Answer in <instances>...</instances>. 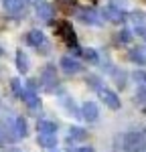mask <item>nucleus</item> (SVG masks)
<instances>
[{"label": "nucleus", "instance_id": "nucleus-23", "mask_svg": "<svg viewBox=\"0 0 146 152\" xmlns=\"http://www.w3.org/2000/svg\"><path fill=\"white\" fill-rule=\"evenodd\" d=\"M59 6L63 10H71L73 8V0H59Z\"/></svg>", "mask_w": 146, "mask_h": 152}, {"label": "nucleus", "instance_id": "nucleus-2", "mask_svg": "<svg viewBox=\"0 0 146 152\" xmlns=\"http://www.w3.org/2000/svg\"><path fill=\"white\" fill-rule=\"evenodd\" d=\"M41 83H43L45 91H53V89L57 87L59 79H57V71H55L53 65H47V67L43 69V73H41Z\"/></svg>", "mask_w": 146, "mask_h": 152}, {"label": "nucleus", "instance_id": "nucleus-19", "mask_svg": "<svg viewBox=\"0 0 146 152\" xmlns=\"http://www.w3.org/2000/svg\"><path fill=\"white\" fill-rule=\"evenodd\" d=\"M10 87H12V91H14V95H20V97H23V85H20V79H18V77H14V79H12L10 81Z\"/></svg>", "mask_w": 146, "mask_h": 152}, {"label": "nucleus", "instance_id": "nucleus-10", "mask_svg": "<svg viewBox=\"0 0 146 152\" xmlns=\"http://www.w3.org/2000/svg\"><path fill=\"white\" fill-rule=\"evenodd\" d=\"M2 4H4V8L10 12V14H20L24 10L26 0H2Z\"/></svg>", "mask_w": 146, "mask_h": 152}, {"label": "nucleus", "instance_id": "nucleus-5", "mask_svg": "<svg viewBox=\"0 0 146 152\" xmlns=\"http://www.w3.org/2000/svg\"><path fill=\"white\" fill-rule=\"evenodd\" d=\"M101 14H104V18H108V20H112V23H124V20H126V12L120 10L116 4L106 6V8L101 10Z\"/></svg>", "mask_w": 146, "mask_h": 152}, {"label": "nucleus", "instance_id": "nucleus-7", "mask_svg": "<svg viewBox=\"0 0 146 152\" xmlns=\"http://www.w3.org/2000/svg\"><path fill=\"white\" fill-rule=\"evenodd\" d=\"M97 116H99V110H97V105L93 102H85L81 105V118L87 120V122H96Z\"/></svg>", "mask_w": 146, "mask_h": 152}, {"label": "nucleus", "instance_id": "nucleus-22", "mask_svg": "<svg viewBox=\"0 0 146 152\" xmlns=\"http://www.w3.org/2000/svg\"><path fill=\"white\" fill-rule=\"evenodd\" d=\"M136 97H138V102L146 104V87H144V85H140V87H138V91H136Z\"/></svg>", "mask_w": 146, "mask_h": 152}, {"label": "nucleus", "instance_id": "nucleus-14", "mask_svg": "<svg viewBox=\"0 0 146 152\" xmlns=\"http://www.w3.org/2000/svg\"><path fill=\"white\" fill-rule=\"evenodd\" d=\"M23 97H24V102H26V105L28 107H41V99H39V95H36V91H33V89H26L23 94Z\"/></svg>", "mask_w": 146, "mask_h": 152}, {"label": "nucleus", "instance_id": "nucleus-21", "mask_svg": "<svg viewBox=\"0 0 146 152\" xmlns=\"http://www.w3.org/2000/svg\"><path fill=\"white\" fill-rule=\"evenodd\" d=\"M132 77L140 83V85H144V87H146V71H134Z\"/></svg>", "mask_w": 146, "mask_h": 152}, {"label": "nucleus", "instance_id": "nucleus-12", "mask_svg": "<svg viewBox=\"0 0 146 152\" xmlns=\"http://www.w3.org/2000/svg\"><path fill=\"white\" fill-rule=\"evenodd\" d=\"M36 130H39V134H55L57 132V124L51 122V120H39Z\"/></svg>", "mask_w": 146, "mask_h": 152}, {"label": "nucleus", "instance_id": "nucleus-1", "mask_svg": "<svg viewBox=\"0 0 146 152\" xmlns=\"http://www.w3.org/2000/svg\"><path fill=\"white\" fill-rule=\"evenodd\" d=\"M120 152H146V132H126L118 138Z\"/></svg>", "mask_w": 146, "mask_h": 152}, {"label": "nucleus", "instance_id": "nucleus-13", "mask_svg": "<svg viewBox=\"0 0 146 152\" xmlns=\"http://www.w3.org/2000/svg\"><path fill=\"white\" fill-rule=\"evenodd\" d=\"M39 144L43 146V148H55L57 146V136L55 134H39Z\"/></svg>", "mask_w": 146, "mask_h": 152}, {"label": "nucleus", "instance_id": "nucleus-8", "mask_svg": "<svg viewBox=\"0 0 146 152\" xmlns=\"http://www.w3.org/2000/svg\"><path fill=\"white\" fill-rule=\"evenodd\" d=\"M61 69L65 71L67 75H75V73L81 71V65H79V61H75L73 57H61Z\"/></svg>", "mask_w": 146, "mask_h": 152}, {"label": "nucleus", "instance_id": "nucleus-24", "mask_svg": "<svg viewBox=\"0 0 146 152\" xmlns=\"http://www.w3.org/2000/svg\"><path fill=\"white\" fill-rule=\"evenodd\" d=\"M120 41H122V43H130V41H132L130 31H122V33H120Z\"/></svg>", "mask_w": 146, "mask_h": 152}, {"label": "nucleus", "instance_id": "nucleus-27", "mask_svg": "<svg viewBox=\"0 0 146 152\" xmlns=\"http://www.w3.org/2000/svg\"><path fill=\"white\" fill-rule=\"evenodd\" d=\"M71 152H93V148H89V146H81V148H71Z\"/></svg>", "mask_w": 146, "mask_h": 152}, {"label": "nucleus", "instance_id": "nucleus-6", "mask_svg": "<svg viewBox=\"0 0 146 152\" xmlns=\"http://www.w3.org/2000/svg\"><path fill=\"white\" fill-rule=\"evenodd\" d=\"M77 16L85 24H93V26H99L101 24V18H99V14L93 8H81V10H77Z\"/></svg>", "mask_w": 146, "mask_h": 152}, {"label": "nucleus", "instance_id": "nucleus-17", "mask_svg": "<svg viewBox=\"0 0 146 152\" xmlns=\"http://www.w3.org/2000/svg\"><path fill=\"white\" fill-rule=\"evenodd\" d=\"M128 57L132 59L134 63H138V65H146V57L142 55V51L140 49H134V51H130V55Z\"/></svg>", "mask_w": 146, "mask_h": 152}, {"label": "nucleus", "instance_id": "nucleus-25", "mask_svg": "<svg viewBox=\"0 0 146 152\" xmlns=\"http://www.w3.org/2000/svg\"><path fill=\"white\" fill-rule=\"evenodd\" d=\"M87 81H89V85H91V87H93V89H99V87H101V85H99V79H97V77H89V79H87Z\"/></svg>", "mask_w": 146, "mask_h": 152}, {"label": "nucleus", "instance_id": "nucleus-30", "mask_svg": "<svg viewBox=\"0 0 146 152\" xmlns=\"http://www.w3.org/2000/svg\"><path fill=\"white\" fill-rule=\"evenodd\" d=\"M0 55H2V49H0Z\"/></svg>", "mask_w": 146, "mask_h": 152}, {"label": "nucleus", "instance_id": "nucleus-4", "mask_svg": "<svg viewBox=\"0 0 146 152\" xmlns=\"http://www.w3.org/2000/svg\"><path fill=\"white\" fill-rule=\"evenodd\" d=\"M57 33L61 35V39L69 45V47H75L77 45V39H75V31H73V26L67 20H63V23L57 26Z\"/></svg>", "mask_w": 146, "mask_h": 152}, {"label": "nucleus", "instance_id": "nucleus-28", "mask_svg": "<svg viewBox=\"0 0 146 152\" xmlns=\"http://www.w3.org/2000/svg\"><path fill=\"white\" fill-rule=\"evenodd\" d=\"M4 142H6V140H4V136H2V134H0V146H2V144H4Z\"/></svg>", "mask_w": 146, "mask_h": 152}, {"label": "nucleus", "instance_id": "nucleus-26", "mask_svg": "<svg viewBox=\"0 0 146 152\" xmlns=\"http://www.w3.org/2000/svg\"><path fill=\"white\" fill-rule=\"evenodd\" d=\"M136 35L142 37V39L146 41V26H140V24H138V26H136Z\"/></svg>", "mask_w": 146, "mask_h": 152}, {"label": "nucleus", "instance_id": "nucleus-16", "mask_svg": "<svg viewBox=\"0 0 146 152\" xmlns=\"http://www.w3.org/2000/svg\"><path fill=\"white\" fill-rule=\"evenodd\" d=\"M16 67H18L20 73L28 71V57L24 55V51H16Z\"/></svg>", "mask_w": 146, "mask_h": 152}, {"label": "nucleus", "instance_id": "nucleus-20", "mask_svg": "<svg viewBox=\"0 0 146 152\" xmlns=\"http://www.w3.org/2000/svg\"><path fill=\"white\" fill-rule=\"evenodd\" d=\"M81 55H83L87 61H91V63H96V61H97V53L93 51V49H81Z\"/></svg>", "mask_w": 146, "mask_h": 152}, {"label": "nucleus", "instance_id": "nucleus-15", "mask_svg": "<svg viewBox=\"0 0 146 152\" xmlns=\"http://www.w3.org/2000/svg\"><path fill=\"white\" fill-rule=\"evenodd\" d=\"M14 130H16V136H18V140H20V138H26L28 130H26V122H24V118H23V116L14 118Z\"/></svg>", "mask_w": 146, "mask_h": 152}, {"label": "nucleus", "instance_id": "nucleus-29", "mask_svg": "<svg viewBox=\"0 0 146 152\" xmlns=\"http://www.w3.org/2000/svg\"><path fill=\"white\" fill-rule=\"evenodd\" d=\"M8 152H20V150H16V148H12V150H8Z\"/></svg>", "mask_w": 146, "mask_h": 152}, {"label": "nucleus", "instance_id": "nucleus-18", "mask_svg": "<svg viewBox=\"0 0 146 152\" xmlns=\"http://www.w3.org/2000/svg\"><path fill=\"white\" fill-rule=\"evenodd\" d=\"M69 136H71L73 140H83V138L87 136V134H85V130H83V128L71 126V128H69Z\"/></svg>", "mask_w": 146, "mask_h": 152}, {"label": "nucleus", "instance_id": "nucleus-9", "mask_svg": "<svg viewBox=\"0 0 146 152\" xmlns=\"http://www.w3.org/2000/svg\"><path fill=\"white\" fill-rule=\"evenodd\" d=\"M36 16L41 18V20H51L53 18V8H51V4L49 2H36Z\"/></svg>", "mask_w": 146, "mask_h": 152}, {"label": "nucleus", "instance_id": "nucleus-3", "mask_svg": "<svg viewBox=\"0 0 146 152\" xmlns=\"http://www.w3.org/2000/svg\"><path fill=\"white\" fill-rule=\"evenodd\" d=\"M97 95H99V99L108 105L110 110H120L122 104H120V97L116 95V91H112L108 87H99V89H97Z\"/></svg>", "mask_w": 146, "mask_h": 152}, {"label": "nucleus", "instance_id": "nucleus-11", "mask_svg": "<svg viewBox=\"0 0 146 152\" xmlns=\"http://www.w3.org/2000/svg\"><path fill=\"white\" fill-rule=\"evenodd\" d=\"M31 47H41L43 45V41H45V35L41 33V31H31V33H26V39H24Z\"/></svg>", "mask_w": 146, "mask_h": 152}]
</instances>
